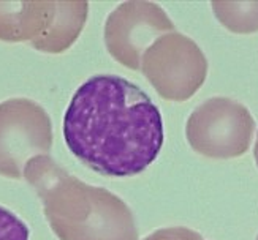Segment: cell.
I'll list each match as a JSON object with an SVG mask.
<instances>
[{
  "mask_svg": "<svg viewBox=\"0 0 258 240\" xmlns=\"http://www.w3.org/2000/svg\"><path fill=\"white\" fill-rule=\"evenodd\" d=\"M70 152L102 176L141 174L163 145L162 114L128 79L97 74L76 90L63 116Z\"/></svg>",
  "mask_w": 258,
  "mask_h": 240,
  "instance_id": "cell-1",
  "label": "cell"
},
{
  "mask_svg": "<svg viewBox=\"0 0 258 240\" xmlns=\"http://www.w3.org/2000/svg\"><path fill=\"white\" fill-rule=\"evenodd\" d=\"M24 179L35 188L59 240H138L133 213L124 201L70 176L49 155L29 159Z\"/></svg>",
  "mask_w": 258,
  "mask_h": 240,
  "instance_id": "cell-2",
  "label": "cell"
},
{
  "mask_svg": "<svg viewBox=\"0 0 258 240\" xmlns=\"http://www.w3.org/2000/svg\"><path fill=\"white\" fill-rule=\"evenodd\" d=\"M255 120L249 109L231 98L214 97L200 105L187 120L190 147L203 156L228 159L249 150Z\"/></svg>",
  "mask_w": 258,
  "mask_h": 240,
  "instance_id": "cell-3",
  "label": "cell"
},
{
  "mask_svg": "<svg viewBox=\"0 0 258 240\" xmlns=\"http://www.w3.org/2000/svg\"><path fill=\"white\" fill-rule=\"evenodd\" d=\"M141 70L163 100L181 103L205 84L208 60L192 38L170 32L146 51Z\"/></svg>",
  "mask_w": 258,
  "mask_h": 240,
  "instance_id": "cell-4",
  "label": "cell"
},
{
  "mask_svg": "<svg viewBox=\"0 0 258 240\" xmlns=\"http://www.w3.org/2000/svg\"><path fill=\"white\" fill-rule=\"evenodd\" d=\"M52 123L38 103L10 98L0 103V176L24 177V166L38 155H49Z\"/></svg>",
  "mask_w": 258,
  "mask_h": 240,
  "instance_id": "cell-5",
  "label": "cell"
},
{
  "mask_svg": "<svg viewBox=\"0 0 258 240\" xmlns=\"http://www.w3.org/2000/svg\"><path fill=\"white\" fill-rule=\"evenodd\" d=\"M170 32H174V24L160 5L133 0L120 4L108 16L105 44L116 62L140 70L146 51Z\"/></svg>",
  "mask_w": 258,
  "mask_h": 240,
  "instance_id": "cell-6",
  "label": "cell"
},
{
  "mask_svg": "<svg viewBox=\"0 0 258 240\" xmlns=\"http://www.w3.org/2000/svg\"><path fill=\"white\" fill-rule=\"evenodd\" d=\"M54 13L49 0H7L0 2V41L21 43L40 38Z\"/></svg>",
  "mask_w": 258,
  "mask_h": 240,
  "instance_id": "cell-7",
  "label": "cell"
},
{
  "mask_svg": "<svg viewBox=\"0 0 258 240\" xmlns=\"http://www.w3.org/2000/svg\"><path fill=\"white\" fill-rule=\"evenodd\" d=\"M89 15L86 0L54 2V13L49 19L46 32L30 44L33 49L46 54H62L70 49L83 32Z\"/></svg>",
  "mask_w": 258,
  "mask_h": 240,
  "instance_id": "cell-8",
  "label": "cell"
},
{
  "mask_svg": "<svg viewBox=\"0 0 258 240\" xmlns=\"http://www.w3.org/2000/svg\"><path fill=\"white\" fill-rule=\"evenodd\" d=\"M212 11L222 26L233 33H253L258 32V0L253 2H228L214 0L211 4Z\"/></svg>",
  "mask_w": 258,
  "mask_h": 240,
  "instance_id": "cell-9",
  "label": "cell"
},
{
  "mask_svg": "<svg viewBox=\"0 0 258 240\" xmlns=\"http://www.w3.org/2000/svg\"><path fill=\"white\" fill-rule=\"evenodd\" d=\"M29 227L16 213L0 205V240H29Z\"/></svg>",
  "mask_w": 258,
  "mask_h": 240,
  "instance_id": "cell-10",
  "label": "cell"
},
{
  "mask_svg": "<svg viewBox=\"0 0 258 240\" xmlns=\"http://www.w3.org/2000/svg\"><path fill=\"white\" fill-rule=\"evenodd\" d=\"M143 240H203L200 232L188 229V227H163L149 234Z\"/></svg>",
  "mask_w": 258,
  "mask_h": 240,
  "instance_id": "cell-11",
  "label": "cell"
},
{
  "mask_svg": "<svg viewBox=\"0 0 258 240\" xmlns=\"http://www.w3.org/2000/svg\"><path fill=\"white\" fill-rule=\"evenodd\" d=\"M253 156H255V163L258 168V134H256V142H255V148H253Z\"/></svg>",
  "mask_w": 258,
  "mask_h": 240,
  "instance_id": "cell-12",
  "label": "cell"
},
{
  "mask_svg": "<svg viewBox=\"0 0 258 240\" xmlns=\"http://www.w3.org/2000/svg\"><path fill=\"white\" fill-rule=\"evenodd\" d=\"M256 240H258V235H256Z\"/></svg>",
  "mask_w": 258,
  "mask_h": 240,
  "instance_id": "cell-13",
  "label": "cell"
}]
</instances>
